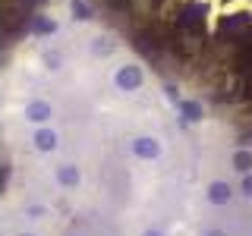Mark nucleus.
Masks as SVG:
<instances>
[{
  "label": "nucleus",
  "mask_w": 252,
  "mask_h": 236,
  "mask_svg": "<svg viewBox=\"0 0 252 236\" xmlns=\"http://www.w3.org/2000/svg\"><path fill=\"white\" fill-rule=\"evenodd\" d=\"M114 79H117V85H120L123 91H136L142 85V69L139 66H120Z\"/></svg>",
  "instance_id": "nucleus-1"
},
{
  "label": "nucleus",
  "mask_w": 252,
  "mask_h": 236,
  "mask_svg": "<svg viewBox=\"0 0 252 236\" xmlns=\"http://www.w3.org/2000/svg\"><path fill=\"white\" fill-rule=\"evenodd\" d=\"M132 151H136L139 157H158V151H161V145H158L155 139H136V145H132Z\"/></svg>",
  "instance_id": "nucleus-2"
},
{
  "label": "nucleus",
  "mask_w": 252,
  "mask_h": 236,
  "mask_svg": "<svg viewBox=\"0 0 252 236\" xmlns=\"http://www.w3.org/2000/svg\"><path fill=\"white\" fill-rule=\"evenodd\" d=\"M26 117H29V120H35V123H44L47 117H51V104H44V101H35V104H29Z\"/></svg>",
  "instance_id": "nucleus-3"
},
{
  "label": "nucleus",
  "mask_w": 252,
  "mask_h": 236,
  "mask_svg": "<svg viewBox=\"0 0 252 236\" xmlns=\"http://www.w3.org/2000/svg\"><path fill=\"white\" fill-rule=\"evenodd\" d=\"M208 199L215 205H227V202H230V186H227V183H211Z\"/></svg>",
  "instance_id": "nucleus-4"
},
{
  "label": "nucleus",
  "mask_w": 252,
  "mask_h": 236,
  "mask_svg": "<svg viewBox=\"0 0 252 236\" xmlns=\"http://www.w3.org/2000/svg\"><path fill=\"white\" fill-rule=\"evenodd\" d=\"M35 145L41 148V151H51V148L57 145V132H51V129H38V132H35Z\"/></svg>",
  "instance_id": "nucleus-5"
},
{
  "label": "nucleus",
  "mask_w": 252,
  "mask_h": 236,
  "mask_svg": "<svg viewBox=\"0 0 252 236\" xmlns=\"http://www.w3.org/2000/svg\"><path fill=\"white\" fill-rule=\"evenodd\" d=\"M57 177H60V183H63V186H76V183H79V170H76V167H69V164H63V167L57 170Z\"/></svg>",
  "instance_id": "nucleus-6"
},
{
  "label": "nucleus",
  "mask_w": 252,
  "mask_h": 236,
  "mask_svg": "<svg viewBox=\"0 0 252 236\" xmlns=\"http://www.w3.org/2000/svg\"><path fill=\"white\" fill-rule=\"evenodd\" d=\"M233 164H236V170L246 173V170H252V154H249V151H240V154L233 157Z\"/></svg>",
  "instance_id": "nucleus-7"
},
{
  "label": "nucleus",
  "mask_w": 252,
  "mask_h": 236,
  "mask_svg": "<svg viewBox=\"0 0 252 236\" xmlns=\"http://www.w3.org/2000/svg\"><path fill=\"white\" fill-rule=\"evenodd\" d=\"M199 114H202L199 104H183V117H186L189 123H192V120H199Z\"/></svg>",
  "instance_id": "nucleus-8"
},
{
  "label": "nucleus",
  "mask_w": 252,
  "mask_h": 236,
  "mask_svg": "<svg viewBox=\"0 0 252 236\" xmlns=\"http://www.w3.org/2000/svg\"><path fill=\"white\" fill-rule=\"evenodd\" d=\"M243 192H246L249 199H252V177H246V179H243Z\"/></svg>",
  "instance_id": "nucleus-9"
},
{
  "label": "nucleus",
  "mask_w": 252,
  "mask_h": 236,
  "mask_svg": "<svg viewBox=\"0 0 252 236\" xmlns=\"http://www.w3.org/2000/svg\"><path fill=\"white\" fill-rule=\"evenodd\" d=\"M145 236H161V233H152V230H148V233H145Z\"/></svg>",
  "instance_id": "nucleus-10"
},
{
  "label": "nucleus",
  "mask_w": 252,
  "mask_h": 236,
  "mask_svg": "<svg viewBox=\"0 0 252 236\" xmlns=\"http://www.w3.org/2000/svg\"><path fill=\"white\" fill-rule=\"evenodd\" d=\"M208 236H220V233H218V230H211V233H208Z\"/></svg>",
  "instance_id": "nucleus-11"
}]
</instances>
